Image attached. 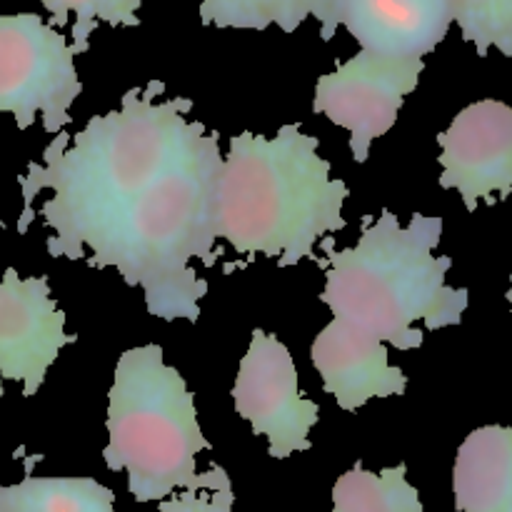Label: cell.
<instances>
[{
    "instance_id": "cell-11",
    "label": "cell",
    "mask_w": 512,
    "mask_h": 512,
    "mask_svg": "<svg viewBox=\"0 0 512 512\" xmlns=\"http://www.w3.org/2000/svg\"><path fill=\"white\" fill-rule=\"evenodd\" d=\"M310 360L323 378L325 393L348 413L373 398L405 395L408 378L388 363L383 340L345 320L333 318L310 345Z\"/></svg>"
},
{
    "instance_id": "cell-6",
    "label": "cell",
    "mask_w": 512,
    "mask_h": 512,
    "mask_svg": "<svg viewBox=\"0 0 512 512\" xmlns=\"http://www.w3.org/2000/svg\"><path fill=\"white\" fill-rule=\"evenodd\" d=\"M83 93L65 35L35 13L0 15V113L20 130L43 115L45 133H63L70 105Z\"/></svg>"
},
{
    "instance_id": "cell-19",
    "label": "cell",
    "mask_w": 512,
    "mask_h": 512,
    "mask_svg": "<svg viewBox=\"0 0 512 512\" xmlns=\"http://www.w3.org/2000/svg\"><path fill=\"white\" fill-rule=\"evenodd\" d=\"M235 493L230 485V475L225 473L220 483L210 490H183L170 495L160 503L158 512H235Z\"/></svg>"
},
{
    "instance_id": "cell-12",
    "label": "cell",
    "mask_w": 512,
    "mask_h": 512,
    "mask_svg": "<svg viewBox=\"0 0 512 512\" xmlns=\"http://www.w3.org/2000/svg\"><path fill=\"white\" fill-rule=\"evenodd\" d=\"M348 28L360 50L423 60L453 25L450 0H338L335 28Z\"/></svg>"
},
{
    "instance_id": "cell-18",
    "label": "cell",
    "mask_w": 512,
    "mask_h": 512,
    "mask_svg": "<svg viewBox=\"0 0 512 512\" xmlns=\"http://www.w3.org/2000/svg\"><path fill=\"white\" fill-rule=\"evenodd\" d=\"M453 20L460 25L463 40L475 45L478 55L490 48L512 58V0H450Z\"/></svg>"
},
{
    "instance_id": "cell-5",
    "label": "cell",
    "mask_w": 512,
    "mask_h": 512,
    "mask_svg": "<svg viewBox=\"0 0 512 512\" xmlns=\"http://www.w3.org/2000/svg\"><path fill=\"white\" fill-rule=\"evenodd\" d=\"M105 465L128 473L138 503H163L175 490H210L228 470L198 473V453L210 448L198 423L195 395L155 343L125 350L108 393Z\"/></svg>"
},
{
    "instance_id": "cell-7",
    "label": "cell",
    "mask_w": 512,
    "mask_h": 512,
    "mask_svg": "<svg viewBox=\"0 0 512 512\" xmlns=\"http://www.w3.org/2000/svg\"><path fill=\"white\" fill-rule=\"evenodd\" d=\"M425 60L385 58L360 50L315 85L313 110L350 133L355 163H365L375 138L398 120L405 98L418 88Z\"/></svg>"
},
{
    "instance_id": "cell-3",
    "label": "cell",
    "mask_w": 512,
    "mask_h": 512,
    "mask_svg": "<svg viewBox=\"0 0 512 512\" xmlns=\"http://www.w3.org/2000/svg\"><path fill=\"white\" fill-rule=\"evenodd\" d=\"M218 133H200L160 178L130 205L103 253L90 268H115L128 285L145 290L153 318L198 323L208 280L198 278L190 260L215 265V205L223 168Z\"/></svg>"
},
{
    "instance_id": "cell-10",
    "label": "cell",
    "mask_w": 512,
    "mask_h": 512,
    "mask_svg": "<svg viewBox=\"0 0 512 512\" xmlns=\"http://www.w3.org/2000/svg\"><path fill=\"white\" fill-rule=\"evenodd\" d=\"M440 185L455 188L470 213L480 200L495 205L512 193V108L500 100H480L460 110L445 133L438 135Z\"/></svg>"
},
{
    "instance_id": "cell-17",
    "label": "cell",
    "mask_w": 512,
    "mask_h": 512,
    "mask_svg": "<svg viewBox=\"0 0 512 512\" xmlns=\"http://www.w3.org/2000/svg\"><path fill=\"white\" fill-rule=\"evenodd\" d=\"M50 15L55 25H68L70 15L75 18L73 23V53H85L90 48V35L95 33L98 23L108 25H133L140 23L138 8L143 0H38Z\"/></svg>"
},
{
    "instance_id": "cell-2",
    "label": "cell",
    "mask_w": 512,
    "mask_h": 512,
    "mask_svg": "<svg viewBox=\"0 0 512 512\" xmlns=\"http://www.w3.org/2000/svg\"><path fill=\"white\" fill-rule=\"evenodd\" d=\"M320 140L300 123H285L275 138L240 133L223 158L215 205V238L240 255H265L280 268L315 260V245L345 228L350 188L330 175Z\"/></svg>"
},
{
    "instance_id": "cell-21",
    "label": "cell",
    "mask_w": 512,
    "mask_h": 512,
    "mask_svg": "<svg viewBox=\"0 0 512 512\" xmlns=\"http://www.w3.org/2000/svg\"><path fill=\"white\" fill-rule=\"evenodd\" d=\"M0 228H3V223H0Z\"/></svg>"
},
{
    "instance_id": "cell-15",
    "label": "cell",
    "mask_w": 512,
    "mask_h": 512,
    "mask_svg": "<svg viewBox=\"0 0 512 512\" xmlns=\"http://www.w3.org/2000/svg\"><path fill=\"white\" fill-rule=\"evenodd\" d=\"M0 512H115V495L93 478L25 475L0 488Z\"/></svg>"
},
{
    "instance_id": "cell-20",
    "label": "cell",
    "mask_w": 512,
    "mask_h": 512,
    "mask_svg": "<svg viewBox=\"0 0 512 512\" xmlns=\"http://www.w3.org/2000/svg\"><path fill=\"white\" fill-rule=\"evenodd\" d=\"M510 283H512V275H510ZM505 298H508V300H510V310H512V288L508 290V295H505Z\"/></svg>"
},
{
    "instance_id": "cell-13",
    "label": "cell",
    "mask_w": 512,
    "mask_h": 512,
    "mask_svg": "<svg viewBox=\"0 0 512 512\" xmlns=\"http://www.w3.org/2000/svg\"><path fill=\"white\" fill-rule=\"evenodd\" d=\"M453 493L458 512H512V428L485 425L465 438Z\"/></svg>"
},
{
    "instance_id": "cell-1",
    "label": "cell",
    "mask_w": 512,
    "mask_h": 512,
    "mask_svg": "<svg viewBox=\"0 0 512 512\" xmlns=\"http://www.w3.org/2000/svg\"><path fill=\"white\" fill-rule=\"evenodd\" d=\"M163 83L130 88L120 110L95 115L75 135L58 133L43 150V165H28L20 178L25 210L18 233L33 220V198L50 188L53 198L40 205V218L53 230L48 238L50 258L83 260L88 245L103 253L110 235L130 205L160 178L165 168L185 150L195 135L205 133L203 123H190V98H170L155 103Z\"/></svg>"
},
{
    "instance_id": "cell-4",
    "label": "cell",
    "mask_w": 512,
    "mask_h": 512,
    "mask_svg": "<svg viewBox=\"0 0 512 512\" xmlns=\"http://www.w3.org/2000/svg\"><path fill=\"white\" fill-rule=\"evenodd\" d=\"M443 238V218L415 213L408 228L398 215L383 210L378 220H363V235L355 248L335 250L333 238H323L325 255L315 263L325 270L320 300L335 318L388 340L398 350L423 345V320L428 330L460 325L468 308V288L445 285L453 258H435Z\"/></svg>"
},
{
    "instance_id": "cell-8",
    "label": "cell",
    "mask_w": 512,
    "mask_h": 512,
    "mask_svg": "<svg viewBox=\"0 0 512 512\" xmlns=\"http://www.w3.org/2000/svg\"><path fill=\"white\" fill-rule=\"evenodd\" d=\"M235 410L255 435L268 438L270 458L285 460L310 450V430L320 408L298 388V370L285 343L255 328L233 385Z\"/></svg>"
},
{
    "instance_id": "cell-9",
    "label": "cell",
    "mask_w": 512,
    "mask_h": 512,
    "mask_svg": "<svg viewBox=\"0 0 512 512\" xmlns=\"http://www.w3.org/2000/svg\"><path fill=\"white\" fill-rule=\"evenodd\" d=\"M75 340L65 333V313L50 293L48 278H20L15 268L5 270L0 278V395L5 380L23 385L25 398L38 393L60 350Z\"/></svg>"
},
{
    "instance_id": "cell-14",
    "label": "cell",
    "mask_w": 512,
    "mask_h": 512,
    "mask_svg": "<svg viewBox=\"0 0 512 512\" xmlns=\"http://www.w3.org/2000/svg\"><path fill=\"white\" fill-rule=\"evenodd\" d=\"M200 20L215 28L265 30L278 25L293 33L308 18H318L320 35L330 40L335 35V8L338 0H198Z\"/></svg>"
},
{
    "instance_id": "cell-16",
    "label": "cell",
    "mask_w": 512,
    "mask_h": 512,
    "mask_svg": "<svg viewBox=\"0 0 512 512\" xmlns=\"http://www.w3.org/2000/svg\"><path fill=\"white\" fill-rule=\"evenodd\" d=\"M408 468L370 473L355 463L333 488V512H425L420 493L405 478Z\"/></svg>"
}]
</instances>
